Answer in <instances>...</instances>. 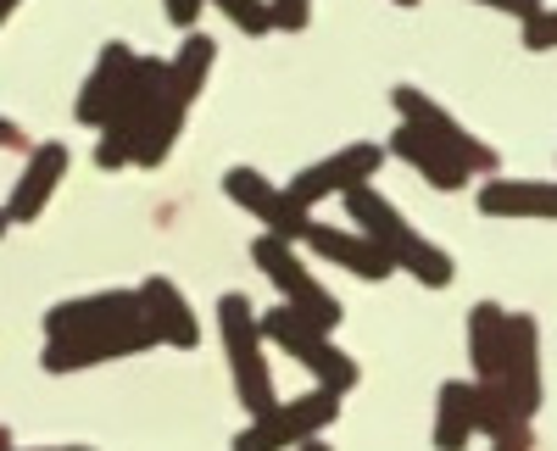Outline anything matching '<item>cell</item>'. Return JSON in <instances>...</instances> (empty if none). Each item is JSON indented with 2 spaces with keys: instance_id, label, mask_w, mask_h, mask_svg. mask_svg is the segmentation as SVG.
I'll return each instance as SVG.
<instances>
[{
  "instance_id": "cell-29",
  "label": "cell",
  "mask_w": 557,
  "mask_h": 451,
  "mask_svg": "<svg viewBox=\"0 0 557 451\" xmlns=\"http://www.w3.org/2000/svg\"><path fill=\"white\" fill-rule=\"evenodd\" d=\"M0 451H12V435L7 429H0Z\"/></svg>"
},
{
  "instance_id": "cell-18",
  "label": "cell",
  "mask_w": 557,
  "mask_h": 451,
  "mask_svg": "<svg viewBox=\"0 0 557 451\" xmlns=\"http://www.w3.org/2000/svg\"><path fill=\"white\" fill-rule=\"evenodd\" d=\"M502 356H507V306L474 301V312H469V363H474V385L496 379Z\"/></svg>"
},
{
  "instance_id": "cell-2",
  "label": "cell",
  "mask_w": 557,
  "mask_h": 451,
  "mask_svg": "<svg viewBox=\"0 0 557 451\" xmlns=\"http://www.w3.org/2000/svg\"><path fill=\"white\" fill-rule=\"evenodd\" d=\"M480 401V435L507 440V435H524L530 418L541 413V324L530 312H507V356L496 379L474 385Z\"/></svg>"
},
{
  "instance_id": "cell-25",
  "label": "cell",
  "mask_w": 557,
  "mask_h": 451,
  "mask_svg": "<svg viewBox=\"0 0 557 451\" xmlns=\"http://www.w3.org/2000/svg\"><path fill=\"white\" fill-rule=\"evenodd\" d=\"M535 446V435L524 429V435H507V440H491V451H530Z\"/></svg>"
},
{
  "instance_id": "cell-13",
  "label": "cell",
  "mask_w": 557,
  "mask_h": 451,
  "mask_svg": "<svg viewBox=\"0 0 557 451\" xmlns=\"http://www.w3.org/2000/svg\"><path fill=\"white\" fill-rule=\"evenodd\" d=\"M301 246L307 251H318V256H330L335 267H346V274H357V279H391L396 267H391V256L368 240V235H357V229H330V223H307V235H301Z\"/></svg>"
},
{
  "instance_id": "cell-28",
  "label": "cell",
  "mask_w": 557,
  "mask_h": 451,
  "mask_svg": "<svg viewBox=\"0 0 557 451\" xmlns=\"http://www.w3.org/2000/svg\"><path fill=\"white\" fill-rule=\"evenodd\" d=\"M301 451H330V446H323V440H307V446H301Z\"/></svg>"
},
{
  "instance_id": "cell-23",
  "label": "cell",
  "mask_w": 557,
  "mask_h": 451,
  "mask_svg": "<svg viewBox=\"0 0 557 451\" xmlns=\"http://www.w3.org/2000/svg\"><path fill=\"white\" fill-rule=\"evenodd\" d=\"M0 151H28V134H23V123H12L7 112H0Z\"/></svg>"
},
{
  "instance_id": "cell-24",
  "label": "cell",
  "mask_w": 557,
  "mask_h": 451,
  "mask_svg": "<svg viewBox=\"0 0 557 451\" xmlns=\"http://www.w3.org/2000/svg\"><path fill=\"white\" fill-rule=\"evenodd\" d=\"M168 17H173L184 34H190V28H196V17H201V0H168Z\"/></svg>"
},
{
  "instance_id": "cell-21",
  "label": "cell",
  "mask_w": 557,
  "mask_h": 451,
  "mask_svg": "<svg viewBox=\"0 0 557 451\" xmlns=\"http://www.w3.org/2000/svg\"><path fill=\"white\" fill-rule=\"evenodd\" d=\"M524 51H557V7H546L524 23Z\"/></svg>"
},
{
  "instance_id": "cell-8",
  "label": "cell",
  "mask_w": 557,
  "mask_h": 451,
  "mask_svg": "<svg viewBox=\"0 0 557 451\" xmlns=\"http://www.w3.org/2000/svg\"><path fill=\"white\" fill-rule=\"evenodd\" d=\"M396 112H401V123L407 128H418V134H424V140H435L441 151H451L462 167H469V173H496V151L485 146V140H474V134L469 128H462L441 101H430L424 96V89H412V84H396Z\"/></svg>"
},
{
  "instance_id": "cell-1",
  "label": "cell",
  "mask_w": 557,
  "mask_h": 451,
  "mask_svg": "<svg viewBox=\"0 0 557 451\" xmlns=\"http://www.w3.org/2000/svg\"><path fill=\"white\" fill-rule=\"evenodd\" d=\"M146 346H157V335L139 318L134 290H96L78 301H57L45 312V374L117 363V356H134Z\"/></svg>"
},
{
  "instance_id": "cell-22",
  "label": "cell",
  "mask_w": 557,
  "mask_h": 451,
  "mask_svg": "<svg viewBox=\"0 0 557 451\" xmlns=\"http://www.w3.org/2000/svg\"><path fill=\"white\" fill-rule=\"evenodd\" d=\"M469 7H491V12H507V17L530 23L535 12H546V0H469Z\"/></svg>"
},
{
  "instance_id": "cell-7",
  "label": "cell",
  "mask_w": 557,
  "mask_h": 451,
  "mask_svg": "<svg viewBox=\"0 0 557 451\" xmlns=\"http://www.w3.org/2000/svg\"><path fill=\"white\" fill-rule=\"evenodd\" d=\"M251 256H257V267L278 285V306H290V312H301V318L312 324V329H323V335H335V324H341V301L323 290L318 279H312V267L296 256V246L290 240H278V235H262L257 246H251Z\"/></svg>"
},
{
  "instance_id": "cell-12",
  "label": "cell",
  "mask_w": 557,
  "mask_h": 451,
  "mask_svg": "<svg viewBox=\"0 0 557 451\" xmlns=\"http://www.w3.org/2000/svg\"><path fill=\"white\" fill-rule=\"evenodd\" d=\"M62 178H67V146H62V140L34 146V151H28L23 178L12 185V201L0 206V212H7V223H34L45 206H51V196H57Z\"/></svg>"
},
{
  "instance_id": "cell-6",
  "label": "cell",
  "mask_w": 557,
  "mask_h": 451,
  "mask_svg": "<svg viewBox=\"0 0 557 451\" xmlns=\"http://www.w3.org/2000/svg\"><path fill=\"white\" fill-rule=\"evenodd\" d=\"M335 418H341V396L318 385V390H307V396H296V401H278V408H268L262 418H251V429L235 435V451H290V446L318 440Z\"/></svg>"
},
{
  "instance_id": "cell-15",
  "label": "cell",
  "mask_w": 557,
  "mask_h": 451,
  "mask_svg": "<svg viewBox=\"0 0 557 451\" xmlns=\"http://www.w3.org/2000/svg\"><path fill=\"white\" fill-rule=\"evenodd\" d=\"M485 217H557V185L552 178H491L480 185Z\"/></svg>"
},
{
  "instance_id": "cell-30",
  "label": "cell",
  "mask_w": 557,
  "mask_h": 451,
  "mask_svg": "<svg viewBox=\"0 0 557 451\" xmlns=\"http://www.w3.org/2000/svg\"><path fill=\"white\" fill-rule=\"evenodd\" d=\"M7 229H12V223H7V212H0V235H7Z\"/></svg>"
},
{
  "instance_id": "cell-16",
  "label": "cell",
  "mask_w": 557,
  "mask_h": 451,
  "mask_svg": "<svg viewBox=\"0 0 557 451\" xmlns=\"http://www.w3.org/2000/svg\"><path fill=\"white\" fill-rule=\"evenodd\" d=\"M391 151H396L407 167H418V173H424L435 190H446V196H451V190H462V185L474 178V173L462 167L451 151H441L435 140H424V134H418V128H407V123H396V134H391Z\"/></svg>"
},
{
  "instance_id": "cell-14",
  "label": "cell",
  "mask_w": 557,
  "mask_h": 451,
  "mask_svg": "<svg viewBox=\"0 0 557 451\" xmlns=\"http://www.w3.org/2000/svg\"><path fill=\"white\" fill-rule=\"evenodd\" d=\"M134 296H139V318L151 324L157 340H168V346H178V351H196V340H201L196 312H190V301H184V290H178L173 279H146Z\"/></svg>"
},
{
  "instance_id": "cell-19",
  "label": "cell",
  "mask_w": 557,
  "mask_h": 451,
  "mask_svg": "<svg viewBox=\"0 0 557 451\" xmlns=\"http://www.w3.org/2000/svg\"><path fill=\"white\" fill-rule=\"evenodd\" d=\"M212 7L235 23L240 34H251V39H262L268 28H273V17H268V0H212Z\"/></svg>"
},
{
  "instance_id": "cell-11",
  "label": "cell",
  "mask_w": 557,
  "mask_h": 451,
  "mask_svg": "<svg viewBox=\"0 0 557 451\" xmlns=\"http://www.w3.org/2000/svg\"><path fill=\"white\" fill-rule=\"evenodd\" d=\"M139 62H146V57H134L128 45H107L101 62H96V73H89L84 89H78V123H84V128H101V123L117 112V101L128 96Z\"/></svg>"
},
{
  "instance_id": "cell-5",
  "label": "cell",
  "mask_w": 557,
  "mask_h": 451,
  "mask_svg": "<svg viewBox=\"0 0 557 451\" xmlns=\"http://www.w3.org/2000/svg\"><path fill=\"white\" fill-rule=\"evenodd\" d=\"M262 324V340H273V346H285V356H296V363L323 385V390H335V396H346L362 374H357V363L351 356L323 335V329H312L301 312H290V306H273L268 318H257Z\"/></svg>"
},
{
  "instance_id": "cell-20",
  "label": "cell",
  "mask_w": 557,
  "mask_h": 451,
  "mask_svg": "<svg viewBox=\"0 0 557 451\" xmlns=\"http://www.w3.org/2000/svg\"><path fill=\"white\" fill-rule=\"evenodd\" d=\"M268 17H273V28L301 34L312 23V0H268Z\"/></svg>"
},
{
  "instance_id": "cell-27",
  "label": "cell",
  "mask_w": 557,
  "mask_h": 451,
  "mask_svg": "<svg viewBox=\"0 0 557 451\" xmlns=\"http://www.w3.org/2000/svg\"><path fill=\"white\" fill-rule=\"evenodd\" d=\"M17 451V446H12ZM39 451H89V446H39Z\"/></svg>"
},
{
  "instance_id": "cell-26",
  "label": "cell",
  "mask_w": 557,
  "mask_h": 451,
  "mask_svg": "<svg viewBox=\"0 0 557 451\" xmlns=\"http://www.w3.org/2000/svg\"><path fill=\"white\" fill-rule=\"evenodd\" d=\"M12 12H17V0H0V23H7Z\"/></svg>"
},
{
  "instance_id": "cell-10",
  "label": "cell",
  "mask_w": 557,
  "mask_h": 451,
  "mask_svg": "<svg viewBox=\"0 0 557 451\" xmlns=\"http://www.w3.org/2000/svg\"><path fill=\"white\" fill-rule=\"evenodd\" d=\"M380 162H385V146H368V140H362V146H341L335 156H323V162L301 167L285 190L312 212L318 201H330V196H351L357 185H374Z\"/></svg>"
},
{
  "instance_id": "cell-17",
  "label": "cell",
  "mask_w": 557,
  "mask_h": 451,
  "mask_svg": "<svg viewBox=\"0 0 557 451\" xmlns=\"http://www.w3.org/2000/svg\"><path fill=\"white\" fill-rule=\"evenodd\" d=\"M474 435H480L474 379H446L435 396V451H462Z\"/></svg>"
},
{
  "instance_id": "cell-4",
  "label": "cell",
  "mask_w": 557,
  "mask_h": 451,
  "mask_svg": "<svg viewBox=\"0 0 557 451\" xmlns=\"http://www.w3.org/2000/svg\"><path fill=\"white\" fill-rule=\"evenodd\" d=\"M218 329H223V351H228V374H235V396L251 418H262L268 408H278L273 396V374L262 363V324L240 290H228L218 301Z\"/></svg>"
},
{
  "instance_id": "cell-9",
  "label": "cell",
  "mask_w": 557,
  "mask_h": 451,
  "mask_svg": "<svg viewBox=\"0 0 557 451\" xmlns=\"http://www.w3.org/2000/svg\"><path fill=\"white\" fill-rule=\"evenodd\" d=\"M223 196L235 201V206H246L251 217H262V223H268V235L290 240V246H301L307 223H312V212H307L285 185H268L257 167H228V173H223Z\"/></svg>"
},
{
  "instance_id": "cell-3",
  "label": "cell",
  "mask_w": 557,
  "mask_h": 451,
  "mask_svg": "<svg viewBox=\"0 0 557 451\" xmlns=\"http://www.w3.org/2000/svg\"><path fill=\"white\" fill-rule=\"evenodd\" d=\"M346 212H351V223H357V235H368V240L391 256V267H401V274H412L418 285H430V290H446V285H451V274H457L451 256H446L435 240L418 235L374 185H357V190L346 196Z\"/></svg>"
},
{
  "instance_id": "cell-31",
  "label": "cell",
  "mask_w": 557,
  "mask_h": 451,
  "mask_svg": "<svg viewBox=\"0 0 557 451\" xmlns=\"http://www.w3.org/2000/svg\"><path fill=\"white\" fill-rule=\"evenodd\" d=\"M396 7H418V0H396Z\"/></svg>"
}]
</instances>
